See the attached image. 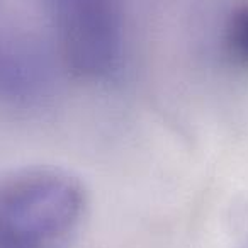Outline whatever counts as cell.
I'll use <instances>...</instances> for the list:
<instances>
[{"mask_svg":"<svg viewBox=\"0 0 248 248\" xmlns=\"http://www.w3.org/2000/svg\"><path fill=\"white\" fill-rule=\"evenodd\" d=\"M87 196L78 179L53 169L0 179V248H58L78 228Z\"/></svg>","mask_w":248,"mask_h":248,"instance_id":"1","label":"cell"},{"mask_svg":"<svg viewBox=\"0 0 248 248\" xmlns=\"http://www.w3.org/2000/svg\"><path fill=\"white\" fill-rule=\"evenodd\" d=\"M224 53L234 66L248 70V2L230 12L223 32Z\"/></svg>","mask_w":248,"mask_h":248,"instance_id":"4","label":"cell"},{"mask_svg":"<svg viewBox=\"0 0 248 248\" xmlns=\"http://www.w3.org/2000/svg\"><path fill=\"white\" fill-rule=\"evenodd\" d=\"M62 49L68 66L85 78H104L121 58V16L117 0H58Z\"/></svg>","mask_w":248,"mask_h":248,"instance_id":"2","label":"cell"},{"mask_svg":"<svg viewBox=\"0 0 248 248\" xmlns=\"http://www.w3.org/2000/svg\"><path fill=\"white\" fill-rule=\"evenodd\" d=\"M14 41L0 38V93L12 100L34 95L39 85L38 68Z\"/></svg>","mask_w":248,"mask_h":248,"instance_id":"3","label":"cell"}]
</instances>
